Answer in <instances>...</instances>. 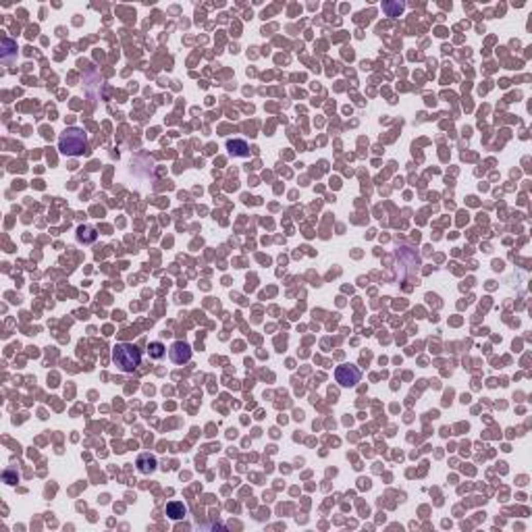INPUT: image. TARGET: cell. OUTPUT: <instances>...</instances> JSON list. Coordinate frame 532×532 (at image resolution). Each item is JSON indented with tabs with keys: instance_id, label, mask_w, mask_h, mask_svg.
Segmentation results:
<instances>
[{
	"instance_id": "1",
	"label": "cell",
	"mask_w": 532,
	"mask_h": 532,
	"mask_svg": "<svg viewBox=\"0 0 532 532\" xmlns=\"http://www.w3.org/2000/svg\"><path fill=\"white\" fill-rule=\"evenodd\" d=\"M112 362L121 372H133L141 364V352L131 343H117L112 347Z\"/></svg>"
},
{
	"instance_id": "2",
	"label": "cell",
	"mask_w": 532,
	"mask_h": 532,
	"mask_svg": "<svg viewBox=\"0 0 532 532\" xmlns=\"http://www.w3.org/2000/svg\"><path fill=\"white\" fill-rule=\"evenodd\" d=\"M88 148V137L81 129L71 127L58 137V150L65 156H81Z\"/></svg>"
},
{
	"instance_id": "3",
	"label": "cell",
	"mask_w": 532,
	"mask_h": 532,
	"mask_svg": "<svg viewBox=\"0 0 532 532\" xmlns=\"http://www.w3.org/2000/svg\"><path fill=\"white\" fill-rule=\"evenodd\" d=\"M335 378L341 387H354L360 381V370L356 366H339L335 370Z\"/></svg>"
},
{
	"instance_id": "4",
	"label": "cell",
	"mask_w": 532,
	"mask_h": 532,
	"mask_svg": "<svg viewBox=\"0 0 532 532\" xmlns=\"http://www.w3.org/2000/svg\"><path fill=\"white\" fill-rule=\"evenodd\" d=\"M169 356L175 364H187L189 360H192V350H189V345L183 343V341H175L169 350Z\"/></svg>"
},
{
	"instance_id": "5",
	"label": "cell",
	"mask_w": 532,
	"mask_h": 532,
	"mask_svg": "<svg viewBox=\"0 0 532 532\" xmlns=\"http://www.w3.org/2000/svg\"><path fill=\"white\" fill-rule=\"evenodd\" d=\"M137 470H139L141 474L154 472V470H156V458H154V455H150V453H141L139 458H137Z\"/></svg>"
},
{
	"instance_id": "6",
	"label": "cell",
	"mask_w": 532,
	"mask_h": 532,
	"mask_svg": "<svg viewBox=\"0 0 532 532\" xmlns=\"http://www.w3.org/2000/svg\"><path fill=\"white\" fill-rule=\"evenodd\" d=\"M227 148H229V154L231 156H250V148L243 139H229L227 141Z\"/></svg>"
},
{
	"instance_id": "7",
	"label": "cell",
	"mask_w": 532,
	"mask_h": 532,
	"mask_svg": "<svg viewBox=\"0 0 532 532\" xmlns=\"http://www.w3.org/2000/svg\"><path fill=\"white\" fill-rule=\"evenodd\" d=\"M167 516H169L171 520H181V518L187 516V505H185L183 501H171V503L167 505Z\"/></svg>"
},
{
	"instance_id": "8",
	"label": "cell",
	"mask_w": 532,
	"mask_h": 532,
	"mask_svg": "<svg viewBox=\"0 0 532 532\" xmlns=\"http://www.w3.org/2000/svg\"><path fill=\"white\" fill-rule=\"evenodd\" d=\"M148 354H150V358H154V360H160L162 356H165V345L162 343H150V347H148Z\"/></svg>"
},
{
	"instance_id": "9",
	"label": "cell",
	"mask_w": 532,
	"mask_h": 532,
	"mask_svg": "<svg viewBox=\"0 0 532 532\" xmlns=\"http://www.w3.org/2000/svg\"><path fill=\"white\" fill-rule=\"evenodd\" d=\"M79 239L86 241V243H92L96 239V231L92 229V227H81V229H79Z\"/></svg>"
},
{
	"instance_id": "10",
	"label": "cell",
	"mask_w": 532,
	"mask_h": 532,
	"mask_svg": "<svg viewBox=\"0 0 532 532\" xmlns=\"http://www.w3.org/2000/svg\"><path fill=\"white\" fill-rule=\"evenodd\" d=\"M385 9H387V11H389V13H391V15H393V13H395V11H397V13H401V11H403V7H401V5H397V7H391V5H385Z\"/></svg>"
}]
</instances>
